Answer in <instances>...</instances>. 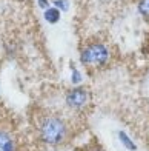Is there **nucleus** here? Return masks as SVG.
I'll return each instance as SVG.
<instances>
[{"mask_svg": "<svg viewBox=\"0 0 149 151\" xmlns=\"http://www.w3.org/2000/svg\"><path fill=\"white\" fill-rule=\"evenodd\" d=\"M89 99H91L89 91H88L86 88H82V86L72 88V90H69L65 96V102H66L68 108L76 109V111L83 109L88 104H89Z\"/></svg>", "mask_w": 149, "mask_h": 151, "instance_id": "obj_3", "label": "nucleus"}, {"mask_svg": "<svg viewBox=\"0 0 149 151\" xmlns=\"http://www.w3.org/2000/svg\"><path fill=\"white\" fill-rule=\"evenodd\" d=\"M111 54L105 43H91L88 45L80 54V62L85 66H103L109 60Z\"/></svg>", "mask_w": 149, "mask_h": 151, "instance_id": "obj_2", "label": "nucleus"}, {"mask_svg": "<svg viewBox=\"0 0 149 151\" xmlns=\"http://www.w3.org/2000/svg\"><path fill=\"white\" fill-rule=\"evenodd\" d=\"M37 2H38V6L43 11H46V9L49 8V0H37Z\"/></svg>", "mask_w": 149, "mask_h": 151, "instance_id": "obj_10", "label": "nucleus"}, {"mask_svg": "<svg viewBox=\"0 0 149 151\" xmlns=\"http://www.w3.org/2000/svg\"><path fill=\"white\" fill-rule=\"evenodd\" d=\"M38 134L43 143L51 145V147H57L66 140L68 125L63 119L57 117V116H48L40 123Z\"/></svg>", "mask_w": 149, "mask_h": 151, "instance_id": "obj_1", "label": "nucleus"}, {"mask_svg": "<svg viewBox=\"0 0 149 151\" xmlns=\"http://www.w3.org/2000/svg\"><path fill=\"white\" fill-rule=\"evenodd\" d=\"M137 11L145 20H149V0H138Z\"/></svg>", "mask_w": 149, "mask_h": 151, "instance_id": "obj_7", "label": "nucleus"}, {"mask_svg": "<svg viewBox=\"0 0 149 151\" xmlns=\"http://www.w3.org/2000/svg\"><path fill=\"white\" fill-rule=\"evenodd\" d=\"M117 136H118V140L121 142V145H123L128 151H137V143H135L129 136H128V133L126 131H123V129H120V131L117 133Z\"/></svg>", "mask_w": 149, "mask_h": 151, "instance_id": "obj_5", "label": "nucleus"}, {"mask_svg": "<svg viewBox=\"0 0 149 151\" xmlns=\"http://www.w3.org/2000/svg\"><path fill=\"white\" fill-rule=\"evenodd\" d=\"M71 80H72V83H74V85H76V83H80V82H82V74H80L78 70H72Z\"/></svg>", "mask_w": 149, "mask_h": 151, "instance_id": "obj_9", "label": "nucleus"}, {"mask_svg": "<svg viewBox=\"0 0 149 151\" xmlns=\"http://www.w3.org/2000/svg\"><path fill=\"white\" fill-rule=\"evenodd\" d=\"M43 17H45V20L48 23L54 25V23H57L58 20H60L62 14H60V9H57L56 6H49V8L43 12Z\"/></svg>", "mask_w": 149, "mask_h": 151, "instance_id": "obj_6", "label": "nucleus"}, {"mask_svg": "<svg viewBox=\"0 0 149 151\" xmlns=\"http://www.w3.org/2000/svg\"><path fill=\"white\" fill-rule=\"evenodd\" d=\"M0 151H16V142L9 133L0 129Z\"/></svg>", "mask_w": 149, "mask_h": 151, "instance_id": "obj_4", "label": "nucleus"}, {"mask_svg": "<svg viewBox=\"0 0 149 151\" xmlns=\"http://www.w3.org/2000/svg\"><path fill=\"white\" fill-rule=\"evenodd\" d=\"M52 6H56L60 11H68L69 9V2L68 0H52Z\"/></svg>", "mask_w": 149, "mask_h": 151, "instance_id": "obj_8", "label": "nucleus"}]
</instances>
